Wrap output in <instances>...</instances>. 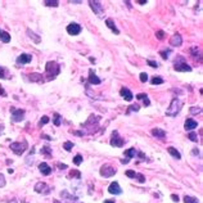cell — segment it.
Masks as SVG:
<instances>
[{
    "instance_id": "obj_1",
    "label": "cell",
    "mask_w": 203,
    "mask_h": 203,
    "mask_svg": "<svg viewBox=\"0 0 203 203\" xmlns=\"http://www.w3.org/2000/svg\"><path fill=\"white\" fill-rule=\"evenodd\" d=\"M59 72H61V66H59L57 62L50 61V62L46 63L45 75H46V78H48V80H53V78H55L57 76L59 75Z\"/></svg>"
},
{
    "instance_id": "obj_2",
    "label": "cell",
    "mask_w": 203,
    "mask_h": 203,
    "mask_svg": "<svg viewBox=\"0 0 203 203\" xmlns=\"http://www.w3.org/2000/svg\"><path fill=\"white\" fill-rule=\"evenodd\" d=\"M183 104H184V103L179 99V98H174V99L171 100V103H170V106H168V108H167V111H166V116L176 117L177 114H179V112L181 111Z\"/></svg>"
},
{
    "instance_id": "obj_3",
    "label": "cell",
    "mask_w": 203,
    "mask_h": 203,
    "mask_svg": "<svg viewBox=\"0 0 203 203\" xmlns=\"http://www.w3.org/2000/svg\"><path fill=\"white\" fill-rule=\"evenodd\" d=\"M27 148H28V143H27L26 140L14 141V143L10 144V149H12L17 156H22V154H23V152H26Z\"/></svg>"
},
{
    "instance_id": "obj_4",
    "label": "cell",
    "mask_w": 203,
    "mask_h": 203,
    "mask_svg": "<svg viewBox=\"0 0 203 203\" xmlns=\"http://www.w3.org/2000/svg\"><path fill=\"white\" fill-rule=\"evenodd\" d=\"M175 70L179 71V72H190L191 71V67L189 64H186V62L183 59V57H179L176 62H175Z\"/></svg>"
},
{
    "instance_id": "obj_5",
    "label": "cell",
    "mask_w": 203,
    "mask_h": 203,
    "mask_svg": "<svg viewBox=\"0 0 203 203\" xmlns=\"http://www.w3.org/2000/svg\"><path fill=\"white\" fill-rule=\"evenodd\" d=\"M125 140L120 136V134H118V131H116L114 130L113 133H112V138H111V143L109 144L112 145V147H116V148H121L125 145Z\"/></svg>"
},
{
    "instance_id": "obj_6",
    "label": "cell",
    "mask_w": 203,
    "mask_h": 203,
    "mask_svg": "<svg viewBox=\"0 0 203 203\" xmlns=\"http://www.w3.org/2000/svg\"><path fill=\"white\" fill-rule=\"evenodd\" d=\"M89 5L91 7L93 12H94L95 14L103 16V13H104V7H103V4H102L100 1H98V0H90V1H89Z\"/></svg>"
},
{
    "instance_id": "obj_7",
    "label": "cell",
    "mask_w": 203,
    "mask_h": 203,
    "mask_svg": "<svg viewBox=\"0 0 203 203\" xmlns=\"http://www.w3.org/2000/svg\"><path fill=\"white\" fill-rule=\"evenodd\" d=\"M10 114H12V121L21 122L24 117V111L23 109H16L14 107H12L10 108Z\"/></svg>"
},
{
    "instance_id": "obj_8",
    "label": "cell",
    "mask_w": 203,
    "mask_h": 203,
    "mask_svg": "<svg viewBox=\"0 0 203 203\" xmlns=\"http://www.w3.org/2000/svg\"><path fill=\"white\" fill-rule=\"evenodd\" d=\"M114 174H116V168L109 166V164H103V166L100 167V175L103 177H111V176H113Z\"/></svg>"
},
{
    "instance_id": "obj_9",
    "label": "cell",
    "mask_w": 203,
    "mask_h": 203,
    "mask_svg": "<svg viewBox=\"0 0 203 203\" xmlns=\"http://www.w3.org/2000/svg\"><path fill=\"white\" fill-rule=\"evenodd\" d=\"M81 26L78 23H76V22H72V23H70L67 26V32L71 35V36H76V35L81 34Z\"/></svg>"
},
{
    "instance_id": "obj_10",
    "label": "cell",
    "mask_w": 203,
    "mask_h": 203,
    "mask_svg": "<svg viewBox=\"0 0 203 203\" xmlns=\"http://www.w3.org/2000/svg\"><path fill=\"white\" fill-rule=\"evenodd\" d=\"M125 175H126L127 177H130V179H138L140 184L145 183V177H144V175L138 174V172L133 171V170H127V171H125Z\"/></svg>"
},
{
    "instance_id": "obj_11",
    "label": "cell",
    "mask_w": 203,
    "mask_h": 203,
    "mask_svg": "<svg viewBox=\"0 0 203 203\" xmlns=\"http://www.w3.org/2000/svg\"><path fill=\"white\" fill-rule=\"evenodd\" d=\"M108 193L113 194V196H120V194L122 193V189H121V186H120L118 181L111 183V185L108 186Z\"/></svg>"
},
{
    "instance_id": "obj_12",
    "label": "cell",
    "mask_w": 203,
    "mask_h": 203,
    "mask_svg": "<svg viewBox=\"0 0 203 203\" xmlns=\"http://www.w3.org/2000/svg\"><path fill=\"white\" fill-rule=\"evenodd\" d=\"M32 61V55L31 54H21V55H18L17 58V64H27V63H30Z\"/></svg>"
},
{
    "instance_id": "obj_13",
    "label": "cell",
    "mask_w": 203,
    "mask_h": 203,
    "mask_svg": "<svg viewBox=\"0 0 203 203\" xmlns=\"http://www.w3.org/2000/svg\"><path fill=\"white\" fill-rule=\"evenodd\" d=\"M89 84H91V85H99L102 84V80L99 77H98L97 75H95V72H94V70H89Z\"/></svg>"
},
{
    "instance_id": "obj_14",
    "label": "cell",
    "mask_w": 203,
    "mask_h": 203,
    "mask_svg": "<svg viewBox=\"0 0 203 203\" xmlns=\"http://www.w3.org/2000/svg\"><path fill=\"white\" fill-rule=\"evenodd\" d=\"M120 95H121L126 102H131V100H133V98H134L133 93H131L127 87H122V89L120 90Z\"/></svg>"
},
{
    "instance_id": "obj_15",
    "label": "cell",
    "mask_w": 203,
    "mask_h": 203,
    "mask_svg": "<svg viewBox=\"0 0 203 203\" xmlns=\"http://www.w3.org/2000/svg\"><path fill=\"white\" fill-rule=\"evenodd\" d=\"M39 170H40V172L44 175V176H49V175L51 174V167L49 166L46 162H41L39 164Z\"/></svg>"
},
{
    "instance_id": "obj_16",
    "label": "cell",
    "mask_w": 203,
    "mask_h": 203,
    "mask_svg": "<svg viewBox=\"0 0 203 203\" xmlns=\"http://www.w3.org/2000/svg\"><path fill=\"white\" fill-rule=\"evenodd\" d=\"M197 126H198V122L194 121L193 118H186L185 123H184V129H185L186 131H191V130H194V129H196Z\"/></svg>"
},
{
    "instance_id": "obj_17",
    "label": "cell",
    "mask_w": 203,
    "mask_h": 203,
    "mask_svg": "<svg viewBox=\"0 0 203 203\" xmlns=\"http://www.w3.org/2000/svg\"><path fill=\"white\" fill-rule=\"evenodd\" d=\"M170 44H171L172 46H181V44H183L181 36H180L179 34L174 35V36H172L171 39H170Z\"/></svg>"
},
{
    "instance_id": "obj_18",
    "label": "cell",
    "mask_w": 203,
    "mask_h": 203,
    "mask_svg": "<svg viewBox=\"0 0 203 203\" xmlns=\"http://www.w3.org/2000/svg\"><path fill=\"white\" fill-rule=\"evenodd\" d=\"M123 153H125L126 160L130 161L131 158H134V157H136V156H138V149H135V148H129V149L125 150Z\"/></svg>"
},
{
    "instance_id": "obj_19",
    "label": "cell",
    "mask_w": 203,
    "mask_h": 203,
    "mask_svg": "<svg viewBox=\"0 0 203 203\" xmlns=\"http://www.w3.org/2000/svg\"><path fill=\"white\" fill-rule=\"evenodd\" d=\"M150 134H152L153 136H156V138H160V139H163L164 136H166V131L162 130V129H153V130L150 131Z\"/></svg>"
},
{
    "instance_id": "obj_20",
    "label": "cell",
    "mask_w": 203,
    "mask_h": 203,
    "mask_svg": "<svg viewBox=\"0 0 203 203\" xmlns=\"http://www.w3.org/2000/svg\"><path fill=\"white\" fill-rule=\"evenodd\" d=\"M26 34H27V36L28 37H31V40H34V43H36V44H40V41H41V37L39 36V35H36L34 31H31V30H27L26 31Z\"/></svg>"
},
{
    "instance_id": "obj_21",
    "label": "cell",
    "mask_w": 203,
    "mask_h": 203,
    "mask_svg": "<svg viewBox=\"0 0 203 203\" xmlns=\"http://www.w3.org/2000/svg\"><path fill=\"white\" fill-rule=\"evenodd\" d=\"M167 152L170 153V156H172V157L176 158V160H180V158H181L180 152L176 149V148H174V147H168V148H167Z\"/></svg>"
},
{
    "instance_id": "obj_22",
    "label": "cell",
    "mask_w": 203,
    "mask_h": 203,
    "mask_svg": "<svg viewBox=\"0 0 203 203\" xmlns=\"http://www.w3.org/2000/svg\"><path fill=\"white\" fill-rule=\"evenodd\" d=\"M106 24L108 26V28H111V31H112V32H114L116 35H118V34H120V31L116 28V24H114V22L112 21V20H106Z\"/></svg>"
},
{
    "instance_id": "obj_23",
    "label": "cell",
    "mask_w": 203,
    "mask_h": 203,
    "mask_svg": "<svg viewBox=\"0 0 203 203\" xmlns=\"http://www.w3.org/2000/svg\"><path fill=\"white\" fill-rule=\"evenodd\" d=\"M0 40H1L3 43L8 44V43H9V41H10V35L8 34V32L3 31V30H0Z\"/></svg>"
},
{
    "instance_id": "obj_24",
    "label": "cell",
    "mask_w": 203,
    "mask_h": 203,
    "mask_svg": "<svg viewBox=\"0 0 203 203\" xmlns=\"http://www.w3.org/2000/svg\"><path fill=\"white\" fill-rule=\"evenodd\" d=\"M44 189H49L48 186H46V184H45V183H37L36 185H35L34 190L36 191V193H43Z\"/></svg>"
},
{
    "instance_id": "obj_25",
    "label": "cell",
    "mask_w": 203,
    "mask_h": 203,
    "mask_svg": "<svg viewBox=\"0 0 203 203\" xmlns=\"http://www.w3.org/2000/svg\"><path fill=\"white\" fill-rule=\"evenodd\" d=\"M41 154H44V156H46V157H50L51 156V149H50V147L49 145H45V147H43L41 148Z\"/></svg>"
},
{
    "instance_id": "obj_26",
    "label": "cell",
    "mask_w": 203,
    "mask_h": 203,
    "mask_svg": "<svg viewBox=\"0 0 203 203\" xmlns=\"http://www.w3.org/2000/svg\"><path fill=\"white\" fill-rule=\"evenodd\" d=\"M184 203H199V201L196 198V197L185 196V197H184Z\"/></svg>"
},
{
    "instance_id": "obj_27",
    "label": "cell",
    "mask_w": 203,
    "mask_h": 203,
    "mask_svg": "<svg viewBox=\"0 0 203 203\" xmlns=\"http://www.w3.org/2000/svg\"><path fill=\"white\" fill-rule=\"evenodd\" d=\"M150 84L152 85H161V84H163V78L160 77V76H154V77L150 80Z\"/></svg>"
},
{
    "instance_id": "obj_28",
    "label": "cell",
    "mask_w": 203,
    "mask_h": 203,
    "mask_svg": "<svg viewBox=\"0 0 203 203\" xmlns=\"http://www.w3.org/2000/svg\"><path fill=\"white\" fill-rule=\"evenodd\" d=\"M53 122H54V125H55V126H61V123H62V116H61V114H59V113H54Z\"/></svg>"
},
{
    "instance_id": "obj_29",
    "label": "cell",
    "mask_w": 203,
    "mask_h": 203,
    "mask_svg": "<svg viewBox=\"0 0 203 203\" xmlns=\"http://www.w3.org/2000/svg\"><path fill=\"white\" fill-rule=\"evenodd\" d=\"M188 138H189V140L193 141V143H197V141H198V136H197V134L194 133V131H189Z\"/></svg>"
},
{
    "instance_id": "obj_30",
    "label": "cell",
    "mask_w": 203,
    "mask_h": 203,
    "mask_svg": "<svg viewBox=\"0 0 203 203\" xmlns=\"http://www.w3.org/2000/svg\"><path fill=\"white\" fill-rule=\"evenodd\" d=\"M139 109H140V106H139V104H131L127 108V113H130V112H138Z\"/></svg>"
},
{
    "instance_id": "obj_31",
    "label": "cell",
    "mask_w": 203,
    "mask_h": 203,
    "mask_svg": "<svg viewBox=\"0 0 203 203\" xmlns=\"http://www.w3.org/2000/svg\"><path fill=\"white\" fill-rule=\"evenodd\" d=\"M45 5H46V7H58L59 1H58V0H46Z\"/></svg>"
},
{
    "instance_id": "obj_32",
    "label": "cell",
    "mask_w": 203,
    "mask_h": 203,
    "mask_svg": "<svg viewBox=\"0 0 203 203\" xmlns=\"http://www.w3.org/2000/svg\"><path fill=\"white\" fill-rule=\"evenodd\" d=\"M164 36H166V34H164L163 30H158V31L156 32V37H157L158 40H163Z\"/></svg>"
},
{
    "instance_id": "obj_33",
    "label": "cell",
    "mask_w": 203,
    "mask_h": 203,
    "mask_svg": "<svg viewBox=\"0 0 203 203\" xmlns=\"http://www.w3.org/2000/svg\"><path fill=\"white\" fill-rule=\"evenodd\" d=\"M63 148H64L67 152H70V150L73 148V141H66L64 144H63Z\"/></svg>"
},
{
    "instance_id": "obj_34",
    "label": "cell",
    "mask_w": 203,
    "mask_h": 203,
    "mask_svg": "<svg viewBox=\"0 0 203 203\" xmlns=\"http://www.w3.org/2000/svg\"><path fill=\"white\" fill-rule=\"evenodd\" d=\"M189 113L190 114H199L201 113V108H199V107H191V108L189 109Z\"/></svg>"
},
{
    "instance_id": "obj_35",
    "label": "cell",
    "mask_w": 203,
    "mask_h": 203,
    "mask_svg": "<svg viewBox=\"0 0 203 203\" xmlns=\"http://www.w3.org/2000/svg\"><path fill=\"white\" fill-rule=\"evenodd\" d=\"M49 122V117L48 116H43L40 118V122H39V127H41V126H44V125H46V123Z\"/></svg>"
},
{
    "instance_id": "obj_36",
    "label": "cell",
    "mask_w": 203,
    "mask_h": 203,
    "mask_svg": "<svg viewBox=\"0 0 203 203\" xmlns=\"http://www.w3.org/2000/svg\"><path fill=\"white\" fill-rule=\"evenodd\" d=\"M81 162H82V156L81 154H77L75 158H73V163H75L76 166H80Z\"/></svg>"
},
{
    "instance_id": "obj_37",
    "label": "cell",
    "mask_w": 203,
    "mask_h": 203,
    "mask_svg": "<svg viewBox=\"0 0 203 203\" xmlns=\"http://www.w3.org/2000/svg\"><path fill=\"white\" fill-rule=\"evenodd\" d=\"M70 177H76V179H80V177H81V172L77 171V170H75V171H71Z\"/></svg>"
},
{
    "instance_id": "obj_38",
    "label": "cell",
    "mask_w": 203,
    "mask_h": 203,
    "mask_svg": "<svg viewBox=\"0 0 203 203\" xmlns=\"http://www.w3.org/2000/svg\"><path fill=\"white\" fill-rule=\"evenodd\" d=\"M190 53H191V55L196 57V58H197V55H198L199 58H201V53H199V49H198V48H191Z\"/></svg>"
},
{
    "instance_id": "obj_39",
    "label": "cell",
    "mask_w": 203,
    "mask_h": 203,
    "mask_svg": "<svg viewBox=\"0 0 203 203\" xmlns=\"http://www.w3.org/2000/svg\"><path fill=\"white\" fill-rule=\"evenodd\" d=\"M171 53V50H167V51H160V54H161V57H162L163 59H168V54Z\"/></svg>"
},
{
    "instance_id": "obj_40",
    "label": "cell",
    "mask_w": 203,
    "mask_h": 203,
    "mask_svg": "<svg viewBox=\"0 0 203 203\" xmlns=\"http://www.w3.org/2000/svg\"><path fill=\"white\" fill-rule=\"evenodd\" d=\"M139 77H140V81H141V82H147V81H148V75H147L145 72H141Z\"/></svg>"
},
{
    "instance_id": "obj_41",
    "label": "cell",
    "mask_w": 203,
    "mask_h": 203,
    "mask_svg": "<svg viewBox=\"0 0 203 203\" xmlns=\"http://www.w3.org/2000/svg\"><path fill=\"white\" fill-rule=\"evenodd\" d=\"M147 63L150 66V67H153V68H157V67H158V63L154 62V61H150V59H148Z\"/></svg>"
},
{
    "instance_id": "obj_42",
    "label": "cell",
    "mask_w": 203,
    "mask_h": 203,
    "mask_svg": "<svg viewBox=\"0 0 203 203\" xmlns=\"http://www.w3.org/2000/svg\"><path fill=\"white\" fill-rule=\"evenodd\" d=\"M5 177H4V175L3 174H0V188H3V186H5Z\"/></svg>"
},
{
    "instance_id": "obj_43",
    "label": "cell",
    "mask_w": 203,
    "mask_h": 203,
    "mask_svg": "<svg viewBox=\"0 0 203 203\" xmlns=\"http://www.w3.org/2000/svg\"><path fill=\"white\" fill-rule=\"evenodd\" d=\"M145 98H148V95L147 94H143V93H140V94L136 95V99H143V100H144Z\"/></svg>"
},
{
    "instance_id": "obj_44",
    "label": "cell",
    "mask_w": 203,
    "mask_h": 203,
    "mask_svg": "<svg viewBox=\"0 0 203 203\" xmlns=\"http://www.w3.org/2000/svg\"><path fill=\"white\" fill-rule=\"evenodd\" d=\"M5 77V68L0 67V78H4Z\"/></svg>"
},
{
    "instance_id": "obj_45",
    "label": "cell",
    "mask_w": 203,
    "mask_h": 203,
    "mask_svg": "<svg viewBox=\"0 0 203 203\" xmlns=\"http://www.w3.org/2000/svg\"><path fill=\"white\" fill-rule=\"evenodd\" d=\"M0 95H1V97H7V91H5L1 86H0Z\"/></svg>"
},
{
    "instance_id": "obj_46",
    "label": "cell",
    "mask_w": 203,
    "mask_h": 203,
    "mask_svg": "<svg viewBox=\"0 0 203 203\" xmlns=\"http://www.w3.org/2000/svg\"><path fill=\"white\" fill-rule=\"evenodd\" d=\"M171 199H172L174 202H179V197L175 196V194H171Z\"/></svg>"
},
{
    "instance_id": "obj_47",
    "label": "cell",
    "mask_w": 203,
    "mask_h": 203,
    "mask_svg": "<svg viewBox=\"0 0 203 203\" xmlns=\"http://www.w3.org/2000/svg\"><path fill=\"white\" fill-rule=\"evenodd\" d=\"M191 152H193V153H191L193 156H199V150L198 149H193Z\"/></svg>"
},
{
    "instance_id": "obj_48",
    "label": "cell",
    "mask_w": 203,
    "mask_h": 203,
    "mask_svg": "<svg viewBox=\"0 0 203 203\" xmlns=\"http://www.w3.org/2000/svg\"><path fill=\"white\" fill-rule=\"evenodd\" d=\"M58 167L61 170H64V168H67V164H62V163H58Z\"/></svg>"
},
{
    "instance_id": "obj_49",
    "label": "cell",
    "mask_w": 203,
    "mask_h": 203,
    "mask_svg": "<svg viewBox=\"0 0 203 203\" xmlns=\"http://www.w3.org/2000/svg\"><path fill=\"white\" fill-rule=\"evenodd\" d=\"M41 138H44V139H46V140H51V138H50V136H48V135H45V134H43V135H41Z\"/></svg>"
},
{
    "instance_id": "obj_50",
    "label": "cell",
    "mask_w": 203,
    "mask_h": 203,
    "mask_svg": "<svg viewBox=\"0 0 203 203\" xmlns=\"http://www.w3.org/2000/svg\"><path fill=\"white\" fill-rule=\"evenodd\" d=\"M138 3H139V4H140V5H145V4H147L148 1H147V0H139Z\"/></svg>"
},
{
    "instance_id": "obj_51",
    "label": "cell",
    "mask_w": 203,
    "mask_h": 203,
    "mask_svg": "<svg viewBox=\"0 0 203 203\" xmlns=\"http://www.w3.org/2000/svg\"><path fill=\"white\" fill-rule=\"evenodd\" d=\"M71 3H72V4H80L81 1H78V0H71Z\"/></svg>"
},
{
    "instance_id": "obj_52",
    "label": "cell",
    "mask_w": 203,
    "mask_h": 203,
    "mask_svg": "<svg viewBox=\"0 0 203 203\" xmlns=\"http://www.w3.org/2000/svg\"><path fill=\"white\" fill-rule=\"evenodd\" d=\"M104 203H116L114 201H111V199H106V201H104Z\"/></svg>"
},
{
    "instance_id": "obj_53",
    "label": "cell",
    "mask_w": 203,
    "mask_h": 203,
    "mask_svg": "<svg viewBox=\"0 0 203 203\" xmlns=\"http://www.w3.org/2000/svg\"><path fill=\"white\" fill-rule=\"evenodd\" d=\"M121 163H123V164L129 163V160H126V158H125V160H121Z\"/></svg>"
},
{
    "instance_id": "obj_54",
    "label": "cell",
    "mask_w": 203,
    "mask_h": 203,
    "mask_svg": "<svg viewBox=\"0 0 203 203\" xmlns=\"http://www.w3.org/2000/svg\"><path fill=\"white\" fill-rule=\"evenodd\" d=\"M125 3H126V5H127V7L130 8V9H131V8H133V7H131V3H130V1H125Z\"/></svg>"
},
{
    "instance_id": "obj_55",
    "label": "cell",
    "mask_w": 203,
    "mask_h": 203,
    "mask_svg": "<svg viewBox=\"0 0 203 203\" xmlns=\"http://www.w3.org/2000/svg\"><path fill=\"white\" fill-rule=\"evenodd\" d=\"M3 129H4V126H3V125H0V134H1V133H3V131H1V130H3Z\"/></svg>"
},
{
    "instance_id": "obj_56",
    "label": "cell",
    "mask_w": 203,
    "mask_h": 203,
    "mask_svg": "<svg viewBox=\"0 0 203 203\" xmlns=\"http://www.w3.org/2000/svg\"><path fill=\"white\" fill-rule=\"evenodd\" d=\"M90 59V62H91V63H95V59L94 58H89Z\"/></svg>"
},
{
    "instance_id": "obj_57",
    "label": "cell",
    "mask_w": 203,
    "mask_h": 203,
    "mask_svg": "<svg viewBox=\"0 0 203 203\" xmlns=\"http://www.w3.org/2000/svg\"><path fill=\"white\" fill-rule=\"evenodd\" d=\"M53 203H62V202H59L58 199H54V201H53Z\"/></svg>"
}]
</instances>
